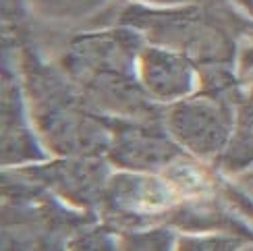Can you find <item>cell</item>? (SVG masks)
<instances>
[{
  "mask_svg": "<svg viewBox=\"0 0 253 251\" xmlns=\"http://www.w3.org/2000/svg\"><path fill=\"white\" fill-rule=\"evenodd\" d=\"M112 141L106 160L117 170L162 172L187 154L162 121H133L110 117Z\"/></svg>",
  "mask_w": 253,
  "mask_h": 251,
  "instance_id": "obj_6",
  "label": "cell"
},
{
  "mask_svg": "<svg viewBox=\"0 0 253 251\" xmlns=\"http://www.w3.org/2000/svg\"><path fill=\"white\" fill-rule=\"evenodd\" d=\"M137 73L143 89L162 106L189 98L199 89V71L193 60L150 42L139 52Z\"/></svg>",
  "mask_w": 253,
  "mask_h": 251,
  "instance_id": "obj_8",
  "label": "cell"
},
{
  "mask_svg": "<svg viewBox=\"0 0 253 251\" xmlns=\"http://www.w3.org/2000/svg\"><path fill=\"white\" fill-rule=\"evenodd\" d=\"M237 106L235 100L195 91L164 106L162 123L187 154L216 166L233 137Z\"/></svg>",
  "mask_w": 253,
  "mask_h": 251,
  "instance_id": "obj_4",
  "label": "cell"
},
{
  "mask_svg": "<svg viewBox=\"0 0 253 251\" xmlns=\"http://www.w3.org/2000/svg\"><path fill=\"white\" fill-rule=\"evenodd\" d=\"M241 185L253 195V176H241Z\"/></svg>",
  "mask_w": 253,
  "mask_h": 251,
  "instance_id": "obj_17",
  "label": "cell"
},
{
  "mask_svg": "<svg viewBox=\"0 0 253 251\" xmlns=\"http://www.w3.org/2000/svg\"><path fill=\"white\" fill-rule=\"evenodd\" d=\"M245 93L237 106V123L226 152L216 168L226 176H237L253 170V71L243 77Z\"/></svg>",
  "mask_w": 253,
  "mask_h": 251,
  "instance_id": "obj_10",
  "label": "cell"
},
{
  "mask_svg": "<svg viewBox=\"0 0 253 251\" xmlns=\"http://www.w3.org/2000/svg\"><path fill=\"white\" fill-rule=\"evenodd\" d=\"M145 38L126 25L69 31L54 62L75 83L89 106L106 117L162 121L164 106L139 81L137 58Z\"/></svg>",
  "mask_w": 253,
  "mask_h": 251,
  "instance_id": "obj_1",
  "label": "cell"
},
{
  "mask_svg": "<svg viewBox=\"0 0 253 251\" xmlns=\"http://www.w3.org/2000/svg\"><path fill=\"white\" fill-rule=\"evenodd\" d=\"M2 6H13V8H27L25 0H2Z\"/></svg>",
  "mask_w": 253,
  "mask_h": 251,
  "instance_id": "obj_16",
  "label": "cell"
},
{
  "mask_svg": "<svg viewBox=\"0 0 253 251\" xmlns=\"http://www.w3.org/2000/svg\"><path fill=\"white\" fill-rule=\"evenodd\" d=\"M100 216L2 170V251H69Z\"/></svg>",
  "mask_w": 253,
  "mask_h": 251,
  "instance_id": "obj_3",
  "label": "cell"
},
{
  "mask_svg": "<svg viewBox=\"0 0 253 251\" xmlns=\"http://www.w3.org/2000/svg\"><path fill=\"white\" fill-rule=\"evenodd\" d=\"M216 185H218L220 195L226 200V204L253 224V195L245 189V187H241L235 181H230L228 176L222 174V172H218Z\"/></svg>",
  "mask_w": 253,
  "mask_h": 251,
  "instance_id": "obj_14",
  "label": "cell"
},
{
  "mask_svg": "<svg viewBox=\"0 0 253 251\" xmlns=\"http://www.w3.org/2000/svg\"><path fill=\"white\" fill-rule=\"evenodd\" d=\"M50 160L31 127L23 83L13 54L2 48V168Z\"/></svg>",
  "mask_w": 253,
  "mask_h": 251,
  "instance_id": "obj_7",
  "label": "cell"
},
{
  "mask_svg": "<svg viewBox=\"0 0 253 251\" xmlns=\"http://www.w3.org/2000/svg\"><path fill=\"white\" fill-rule=\"evenodd\" d=\"M69 251H119L117 233L104 222L87 228L69 245Z\"/></svg>",
  "mask_w": 253,
  "mask_h": 251,
  "instance_id": "obj_13",
  "label": "cell"
},
{
  "mask_svg": "<svg viewBox=\"0 0 253 251\" xmlns=\"http://www.w3.org/2000/svg\"><path fill=\"white\" fill-rule=\"evenodd\" d=\"M119 251H174L178 231L170 226L117 233Z\"/></svg>",
  "mask_w": 253,
  "mask_h": 251,
  "instance_id": "obj_11",
  "label": "cell"
},
{
  "mask_svg": "<svg viewBox=\"0 0 253 251\" xmlns=\"http://www.w3.org/2000/svg\"><path fill=\"white\" fill-rule=\"evenodd\" d=\"M108 25L133 27L145 42L181 52L197 69H239L241 50L253 38V17L230 0H199L174 6L119 0L96 27Z\"/></svg>",
  "mask_w": 253,
  "mask_h": 251,
  "instance_id": "obj_2",
  "label": "cell"
},
{
  "mask_svg": "<svg viewBox=\"0 0 253 251\" xmlns=\"http://www.w3.org/2000/svg\"><path fill=\"white\" fill-rule=\"evenodd\" d=\"M133 2H141V4H150V6H174V4L199 2V0H133Z\"/></svg>",
  "mask_w": 253,
  "mask_h": 251,
  "instance_id": "obj_15",
  "label": "cell"
},
{
  "mask_svg": "<svg viewBox=\"0 0 253 251\" xmlns=\"http://www.w3.org/2000/svg\"><path fill=\"white\" fill-rule=\"evenodd\" d=\"M4 170L13 172L21 181L56 195L71 208L98 214L114 166L104 156L102 158L69 156V158H50Z\"/></svg>",
  "mask_w": 253,
  "mask_h": 251,
  "instance_id": "obj_5",
  "label": "cell"
},
{
  "mask_svg": "<svg viewBox=\"0 0 253 251\" xmlns=\"http://www.w3.org/2000/svg\"><path fill=\"white\" fill-rule=\"evenodd\" d=\"M251 239L230 233H178L174 251H241Z\"/></svg>",
  "mask_w": 253,
  "mask_h": 251,
  "instance_id": "obj_12",
  "label": "cell"
},
{
  "mask_svg": "<svg viewBox=\"0 0 253 251\" xmlns=\"http://www.w3.org/2000/svg\"><path fill=\"white\" fill-rule=\"evenodd\" d=\"M34 21L56 27L93 29L119 0H25Z\"/></svg>",
  "mask_w": 253,
  "mask_h": 251,
  "instance_id": "obj_9",
  "label": "cell"
}]
</instances>
